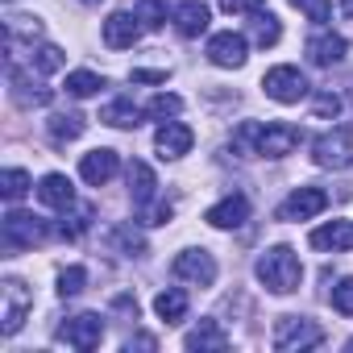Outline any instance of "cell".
I'll return each mask as SVG.
<instances>
[{
    "label": "cell",
    "instance_id": "obj_36",
    "mask_svg": "<svg viewBox=\"0 0 353 353\" xmlns=\"http://www.w3.org/2000/svg\"><path fill=\"white\" fill-rule=\"evenodd\" d=\"M258 129H262L258 121H245V125L233 133V150H241V154H254V150H258Z\"/></svg>",
    "mask_w": 353,
    "mask_h": 353
},
{
    "label": "cell",
    "instance_id": "obj_16",
    "mask_svg": "<svg viewBox=\"0 0 353 353\" xmlns=\"http://www.w3.org/2000/svg\"><path fill=\"white\" fill-rule=\"evenodd\" d=\"M345 54H349V42L332 30H320L307 38V59L316 67H336V63H345Z\"/></svg>",
    "mask_w": 353,
    "mask_h": 353
},
{
    "label": "cell",
    "instance_id": "obj_17",
    "mask_svg": "<svg viewBox=\"0 0 353 353\" xmlns=\"http://www.w3.org/2000/svg\"><path fill=\"white\" fill-rule=\"evenodd\" d=\"M307 241L320 254H345V250H353V221H328V225L312 229Z\"/></svg>",
    "mask_w": 353,
    "mask_h": 353
},
{
    "label": "cell",
    "instance_id": "obj_28",
    "mask_svg": "<svg viewBox=\"0 0 353 353\" xmlns=\"http://www.w3.org/2000/svg\"><path fill=\"white\" fill-rule=\"evenodd\" d=\"M92 221H96V208H92V204H71V208L63 212L59 233H63L67 241H75V237H83V233L92 229Z\"/></svg>",
    "mask_w": 353,
    "mask_h": 353
},
{
    "label": "cell",
    "instance_id": "obj_23",
    "mask_svg": "<svg viewBox=\"0 0 353 353\" xmlns=\"http://www.w3.org/2000/svg\"><path fill=\"white\" fill-rule=\"evenodd\" d=\"M125 179H129V196H133L137 208H145L150 200H158V179H154V170L145 162H129Z\"/></svg>",
    "mask_w": 353,
    "mask_h": 353
},
{
    "label": "cell",
    "instance_id": "obj_29",
    "mask_svg": "<svg viewBox=\"0 0 353 353\" xmlns=\"http://www.w3.org/2000/svg\"><path fill=\"white\" fill-rule=\"evenodd\" d=\"M250 38H254V46H274L279 38H283V26H279V17L274 13H250Z\"/></svg>",
    "mask_w": 353,
    "mask_h": 353
},
{
    "label": "cell",
    "instance_id": "obj_6",
    "mask_svg": "<svg viewBox=\"0 0 353 353\" xmlns=\"http://www.w3.org/2000/svg\"><path fill=\"white\" fill-rule=\"evenodd\" d=\"M262 92H266L274 104H299L312 88H307V79H303L299 67L283 63V67H270V71L262 75Z\"/></svg>",
    "mask_w": 353,
    "mask_h": 353
},
{
    "label": "cell",
    "instance_id": "obj_3",
    "mask_svg": "<svg viewBox=\"0 0 353 353\" xmlns=\"http://www.w3.org/2000/svg\"><path fill=\"white\" fill-rule=\"evenodd\" d=\"M320 341H324V328L307 316H279L274 336H270L279 353H303V349H316Z\"/></svg>",
    "mask_w": 353,
    "mask_h": 353
},
{
    "label": "cell",
    "instance_id": "obj_21",
    "mask_svg": "<svg viewBox=\"0 0 353 353\" xmlns=\"http://www.w3.org/2000/svg\"><path fill=\"white\" fill-rule=\"evenodd\" d=\"M38 200H42L46 208H59V212H67V208L75 204V188H71V179H67V174L50 170V174H42V183H38Z\"/></svg>",
    "mask_w": 353,
    "mask_h": 353
},
{
    "label": "cell",
    "instance_id": "obj_11",
    "mask_svg": "<svg viewBox=\"0 0 353 353\" xmlns=\"http://www.w3.org/2000/svg\"><path fill=\"white\" fill-rule=\"evenodd\" d=\"M192 145H196V133L183 121H162L158 133H154V150H158L162 162H174V158L192 154Z\"/></svg>",
    "mask_w": 353,
    "mask_h": 353
},
{
    "label": "cell",
    "instance_id": "obj_38",
    "mask_svg": "<svg viewBox=\"0 0 353 353\" xmlns=\"http://www.w3.org/2000/svg\"><path fill=\"white\" fill-rule=\"evenodd\" d=\"M170 212H174V208H170V200H150V204L141 208V221H145V225H166V221H170Z\"/></svg>",
    "mask_w": 353,
    "mask_h": 353
},
{
    "label": "cell",
    "instance_id": "obj_4",
    "mask_svg": "<svg viewBox=\"0 0 353 353\" xmlns=\"http://www.w3.org/2000/svg\"><path fill=\"white\" fill-rule=\"evenodd\" d=\"M312 162L320 170H345V166H353V133H349V125H332L328 133H320L312 141Z\"/></svg>",
    "mask_w": 353,
    "mask_h": 353
},
{
    "label": "cell",
    "instance_id": "obj_5",
    "mask_svg": "<svg viewBox=\"0 0 353 353\" xmlns=\"http://www.w3.org/2000/svg\"><path fill=\"white\" fill-rule=\"evenodd\" d=\"M0 241H5V250H34V245L46 241V221L34 216V212L13 208L5 221H0Z\"/></svg>",
    "mask_w": 353,
    "mask_h": 353
},
{
    "label": "cell",
    "instance_id": "obj_40",
    "mask_svg": "<svg viewBox=\"0 0 353 353\" xmlns=\"http://www.w3.org/2000/svg\"><path fill=\"white\" fill-rule=\"evenodd\" d=\"M312 108H316V117H336V112H341V96H332V92H320V96L312 100Z\"/></svg>",
    "mask_w": 353,
    "mask_h": 353
},
{
    "label": "cell",
    "instance_id": "obj_13",
    "mask_svg": "<svg viewBox=\"0 0 353 353\" xmlns=\"http://www.w3.org/2000/svg\"><path fill=\"white\" fill-rule=\"evenodd\" d=\"M117 170H121V158H117V150H108V145L88 150V154L79 158V179H83L88 188H104Z\"/></svg>",
    "mask_w": 353,
    "mask_h": 353
},
{
    "label": "cell",
    "instance_id": "obj_8",
    "mask_svg": "<svg viewBox=\"0 0 353 353\" xmlns=\"http://www.w3.org/2000/svg\"><path fill=\"white\" fill-rule=\"evenodd\" d=\"M170 270H174V279H183V283H192V287H212V283H216V258H212L208 250H196V245L174 258Z\"/></svg>",
    "mask_w": 353,
    "mask_h": 353
},
{
    "label": "cell",
    "instance_id": "obj_2",
    "mask_svg": "<svg viewBox=\"0 0 353 353\" xmlns=\"http://www.w3.org/2000/svg\"><path fill=\"white\" fill-rule=\"evenodd\" d=\"M30 312H34V291L21 279H5V283H0V332L17 336L21 324L30 320Z\"/></svg>",
    "mask_w": 353,
    "mask_h": 353
},
{
    "label": "cell",
    "instance_id": "obj_37",
    "mask_svg": "<svg viewBox=\"0 0 353 353\" xmlns=\"http://www.w3.org/2000/svg\"><path fill=\"white\" fill-rule=\"evenodd\" d=\"M332 307H336L341 316H353V274L332 287Z\"/></svg>",
    "mask_w": 353,
    "mask_h": 353
},
{
    "label": "cell",
    "instance_id": "obj_14",
    "mask_svg": "<svg viewBox=\"0 0 353 353\" xmlns=\"http://www.w3.org/2000/svg\"><path fill=\"white\" fill-rule=\"evenodd\" d=\"M9 88H13V100H17L21 108H46L50 96H54L46 83H38L34 75H26L17 63H9Z\"/></svg>",
    "mask_w": 353,
    "mask_h": 353
},
{
    "label": "cell",
    "instance_id": "obj_35",
    "mask_svg": "<svg viewBox=\"0 0 353 353\" xmlns=\"http://www.w3.org/2000/svg\"><path fill=\"white\" fill-rule=\"evenodd\" d=\"M83 287H88V270H83V266H67V270L59 274V295H63V299L79 295Z\"/></svg>",
    "mask_w": 353,
    "mask_h": 353
},
{
    "label": "cell",
    "instance_id": "obj_25",
    "mask_svg": "<svg viewBox=\"0 0 353 353\" xmlns=\"http://www.w3.org/2000/svg\"><path fill=\"white\" fill-rule=\"evenodd\" d=\"M141 117H145V108H137L133 100H108V104L100 108V121L112 125V129H137Z\"/></svg>",
    "mask_w": 353,
    "mask_h": 353
},
{
    "label": "cell",
    "instance_id": "obj_26",
    "mask_svg": "<svg viewBox=\"0 0 353 353\" xmlns=\"http://www.w3.org/2000/svg\"><path fill=\"white\" fill-rule=\"evenodd\" d=\"M154 312H158V320H166V324H179V320L188 316V291H183V287H166V291H158Z\"/></svg>",
    "mask_w": 353,
    "mask_h": 353
},
{
    "label": "cell",
    "instance_id": "obj_1",
    "mask_svg": "<svg viewBox=\"0 0 353 353\" xmlns=\"http://www.w3.org/2000/svg\"><path fill=\"white\" fill-rule=\"evenodd\" d=\"M254 274H258V283H262L270 295H291V291H299V283H303V262H299V254H295L291 245H270V250L258 258Z\"/></svg>",
    "mask_w": 353,
    "mask_h": 353
},
{
    "label": "cell",
    "instance_id": "obj_31",
    "mask_svg": "<svg viewBox=\"0 0 353 353\" xmlns=\"http://www.w3.org/2000/svg\"><path fill=\"white\" fill-rule=\"evenodd\" d=\"M30 188H34V179H30V174H26L21 166H9L5 174H0V196H5L9 204H17Z\"/></svg>",
    "mask_w": 353,
    "mask_h": 353
},
{
    "label": "cell",
    "instance_id": "obj_15",
    "mask_svg": "<svg viewBox=\"0 0 353 353\" xmlns=\"http://www.w3.org/2000/svg\"><path fill=\"white\" fill-rule=\"evenodd\" d=\"M100 34H104V46H112V50H133L137 38H141V21H137V13H112Z\"/></svg>",
    "mask_w": 353,
    "mask_h": 353
},
{
    "label": "cell",
    "instance_id": "obj_18",
    "mask_svg": "<svg viewBox=\"0 0 353 353\" xmlns=\"http://www.w3.org/2000/svg\"><path fill=\"white\" fill-rule=\"evenodd\" d=\"M170 21H174V30H179L183 38H200V34H208L212 9L204 5V0H183V5H174Z\"/></svg>",
    "mask_w": 353,
    "mask_h": 353
},
{
    "label": "cell",
    "instance_id": "obj_20",
    "mask_svg": "<svg viewBox=\"0 0 353 353\" xmlns=\"http://www.w3.org/2000/svg\"><path fill=\"white\" fill-rule=\"evenodd\" d=\"M183 349H188V353H225V349H229V332H225L216 320H200V324L183 336Z\"/></svg>",
    "mask_w": 353,
    "mask_h": 353
},
{
    "label": "cell",
    "instance_id": "obj_39",
    "mask_svg": "<svg viewBox=\"0 0 353 353\" xmlns=\"http://www.w3.org/2000/svg\"><path fill=\"white\" fill-rule=\"evenodd\" d=\"M291 5H295L299 13H307L312 21H328V13H332L328 0H291Z\"/></svg>",
    "mask_w": 353,
    "mask_h": 353
},
{
    "label": "cell",
    "instance_id": "obj_44",
    "mask_svg": "<svg viewBox=\"0 0 353 353\" xmlns=\"http://www.w3.org/2000/svg\"><path fill=\"white\" fill-rule=\"evenodd\" d=\"M341 9H345V17H353V0H341Z\"/></svg>",
    "mask_w": 353,
    "mask_h": 353
},
{
    "label": "cell",
    "instance_id": "obj_46",
    "mask_svg": "<svg viewBox=\"0 0 353 353\" xmlns=\"http://www.w3.org/2000/svg\"><path fill=\"white\" fill-rule=\"evenodd\" d=\"M345 349H349V353H353V336H349V341H345Z\"/></svg>",
    "mask_w": 353,
    "mask_h": 353
},
{
    "label": "cell",
    "instance_id": "obj_7",
    "mask_svg": "<svg viewBox=\"0 0 353 353\" xmlns=\"http://www.w3.org/2000/svg\"><path fill=\"white\" fill-rule=\"evenodd\" d=\"M54 336H59L63 345L79 349V353H92V349H100V341H104V316H100V312H79V316H71L67 324H59Z\"/></svg>",
    "mask_w": 353,
    "mask_h": 353
},
{
    "label": "cell",
    "instance_id": "obj_27",
    "mask_svg": "<svg viewBox=\"0 0 353 353\" xmlns=\"http://www.w3.org/2000/svg\"><path fill=\"white\" fill-rule=\"evenodd\" d=\"M83 117L79 112H54L50 121H46V133H50V141L54 145H67V141H75V137H83Z\"/></svg>",
    "mask_w": 353,
    "mask_h": 353
},
{
    "label": "cell",
    "instance_id": "obj_10",
    "mask_svg": "<svg viewBox=\"0 0 353 353\" xmlns=\"http://www.w3.org/2000/svg\"><path fill=\"white\" fill-rule=\"evenodd\" d=\"M245 59H250V42H245L241 34L225 30V34H212V38H208V63H212V67L237 71V67H245Z\"/></svg>",
    "mask_w": 353,
    "mask_h": 353
},
{
    "label": "cell",
    "instance_id": "obj_41",
    "mask_svg": "<svg viewBox=\"0 0 353 353\" xmlns=\"http://www.w3.org/2000/svg\"><path fill=\"white\" fill-rule=\"evenodd\" d=\"M262 5H266V0H221V9H225L229 17H233V13H245V17H250V13H258Z\"/></svg>",
    "mask_w": 353,
    "mask_h": 353
},
{
    "label": "cell",
    "instance_id": "obj_12",
    "mask_svg": "<svg viewBox=\"0 0 353 353\" xmlns=\"http://www.w3.org/2000/svg\"><path fill=\"white\" fill-rule=\"evenodd\" d=\"M324 208H328V192H320V188H295L279 204V221H312Z\"/></svg>",
    "mask_w": 353,
    "mask_h": 353
},
{
    "label": "cell",
    "instance_id": "obj_30",
    "mask_svg": "<svg viewBox=\"0 0 353 353\" xmlns=\"http://www.w3.org/2000/svg\"><path fill=\"white\" fill-rule=\"evenodd\" d=\"M67 67V54L59 50V46H50V42H42L38 50L30 46V71H38V75H54V71H63Z\"/></svg>",
    "mask_w": 353,
    "mask_h": 353
},
{
    "label": "cell",
    "instance_id": "obj_34",
    "mask_svg": "<svg viewBox=\"0 0 353 353\" xmlns=\"http://www.w3.org/2000/svg\"><path fill=\"white\" fill-rule=\"evenodd\" d=\"M137 21L141 30H162L166 26V0H137Z\"/></svg>",
    "mask_w": 353,
    "mask_h": 353
},
{
    "label": "cell",
    "instance_id": "obj_24",
    "mask_svg": "<svg viewBox=\"0 0 353 353\" xmlns=\"http://www.w3.org/2000/svg\"><path fill=\"white\" fill-rule=\"evenodd\" d=\"M21 42L26 46L42 42V17H9L5 21V46H9V54L21 50Z\"/></svg>",
    "mask_w": 353,
    "mask_h": 353
},
{
    "label": "cell",
    "instance_id": "obj_45",
    "mask_svg": "<svg viewBox=\"0 0 353 353\" xmlns=\"http://www.w3.org/2000/svg\"><path fill=\"white\" fill-rule=\"evenodd\" d=\"M79 5H104V0H79Z\"/></svg>",
    "mask_w": 353,
    "mask_h": 353
},
{
    "label": "cell",
    "instance_id": "obj_33",
    "mask_svg": "<svg viewBox=\"0 0 353 353\" xmlns=\"http://www.w3.org/2000/svg\"><path fill=\"white\" fill-rule=\"evenodd\" d=\"M183 112V100L174 96V92H158L150 104H145V117H154V121H174Z\"/></svg>",
    "mask_w": 353,
    "mask_h": 353
},
{
    "label": "cell",
    "instance_id": "obj_9",
    "mask_svg": "<svg viewBox=\"0 0 353 353\" xmlns=\"http://www.w3.org/2000/svg\"><path fill=\"white\" fill-rule=\"evenodd\" d=\"M299 141H303V133H299L295 125H283V121L262 125V129H258V150H254V158H287V154L299 150Z\"/></svg>",
    "mask_w": 353,
    "mask_h": 353
},
{
    "label": "cell",
    "instance_id": "obj_19",
    "mask_svg": "<svg viewBox=\"0 0 353 353\" xmlns=\"http://www.w3.org/2000/svg\"><path fill=\"white\" fill-rule=\"evenodd\" d=\"M204 221H208L212 229H241V225L250 221V200H245V196H225V200H216V204L204 212Z\"/></svg>",
    "mask_w": 353,
    "mask_h": 353
},
{
    "label": "cell",
    "instance_id": "obj_22",
    "mask_svg": "<svg viewBox=\"0 0 353 353\" xmlns=\"http://www.w3.org/2000/svg\"><path fill=\"white\" fill-rule=\"evenodd\" d=\"M104 245H108L112 254H121V258H141V254H145V237H141V229H133V221L112 225V229L104 233Z\"/></svg>",
    "mask_w": 353,
    "mask_h": 353
},
{
    "label": "cell",
    "instance_id": "obj_32",
    "mask_svg": "<svg viewBox=\"0 0 353 353\" xmlns=\"http://www.w3.org/2000/svg\"><path fill=\"white\" fill-rule=\"evenodd\" d=\"M104 88V75H96V71H71L67 75V96H75V100H88V96H96Z\"/></svg>",
    "mask_w": 353,
    "mask_h": 353
},
{
    "label": "cell",
    "instance_id": "obj_43",
    "mask_svg": "<svg viewBox=\"0 0 353 353\" xmlns=\"http://www.w3.org/2000/svg\"><path fill=\"white\" fill-rule=\"evenodd\" d=\"M125 349H129V353H133V349H158V341H154V336H145V332H137V336H129V341H125Z\"/></svg>",
    "mask_w": 353,
    "mask_h": 353
},
{
    "label": "cell",
    "instance_id": "obj_42",
    "mask_svg": "<svg viewBox=\"0 0 353 353\" xmlns=\"http://www.w3.org/2000/svg\"><path fill=\"white\" fill-rule=\"evenodd\" d=\"M133 83H166V71H133Z\"/></svg>",
    "mask_w": 353,
    "mask_h": 353
}]
</instances>
